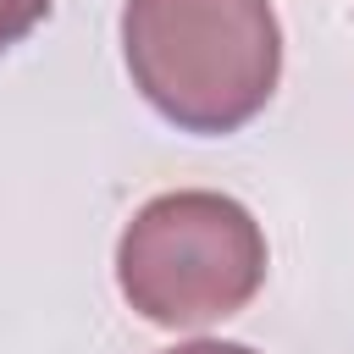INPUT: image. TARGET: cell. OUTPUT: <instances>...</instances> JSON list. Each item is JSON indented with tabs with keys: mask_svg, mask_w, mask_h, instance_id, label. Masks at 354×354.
<instances>
[{
	"mask_svg": "<svg viewBox=\"0 0 354 354\" xmlns=\"http://www.w3.org/2000/svg\"><path fill=\"white\" fill-rule=\"evenodd\" d=\"M122 55L183 133H238L277 94L282 28L271 0H127Z\"/></svg>",
	"mask_w": 354,
	"mask_h": 354,
	"instance_id": "1",
	"label": "cell"
},
{
	"mask_svg": "<svg viewBox=\"0 0 354 354\" xmlns=\"http://www.w3.org/2000/svg\"><path fill=\"white\" fill-rule=\"evenodd\" d=\"M116 282L155 326H210L260 293L266 232L227 194H160L127 221L116 243Z\"/></svg>",
	"mask_w": 354,
	"mask_h": 354,
	"instance_id": "2",
	"label": "cell"
},
{
	"mask_svg": "<svg viewBox=\"0 0 354 354\" xmlns=\"http://www.w3.org/2000/svg\"><path fill=\"white\" fill-rule=\"evenodd\" d=\"M50 17V0H0V55Z\"/></svg>",
	"mask_w": 354,
	"mask_h": 354,
	"instance_id": "3",
	"label": "cell"
},
{
	"mask_svg": "<svg viewBox=\"0 0 354 354\" xmlns=\"http://www.w3.org/2000/svg\"><path fill=\"white\" fill-rule=\"evenodd\" d=\"M166 354H254L243 343H183V348H166Z\"/></svg>",
	"mask_w": 354,
	"mask_h": 354,
	"instance_id": "4",
	"label": "cell"
}]
</instances>
